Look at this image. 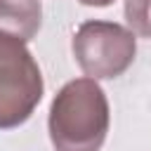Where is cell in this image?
Masks as SVG:
<instances>
[{
  "label": "cell",
  "mask_w": 151,
  "mask_h": 151,
  "mask_svg": "<svg viewBox=\"0 0 151 151\" xmlns=\"http://www.w3.org/2000/svg\"><path fill=\"white\" fill-rule=\"evenodd\" d=\"M109 99L97 80L66 83L50 106V139L57 151H99L109 132Z\"/></svg>",
  "instance_id": "obj_1"
},
{
  "label": "cell",
  "mask_w": 151,
  "mask_h": 151,
  "mask_svg": "<svg viewBox=\"0 0 151 151\" xmlns=\"http://www.w3.org/2000/svg\"><path fill=\"white\" fill-rule=\"evenodd\" d=\"M42 73L26 42L0 33V130L19 127L42 99Z\"/></svg>",
  "instance_id": "obj_2"
},
{
  "label": "cell",
  "mask_w": 151,
  "mask_h": 151,
  "mask_svg": "<svg viewBox=\"0 0 151 151\" xmlns=\"http://www.w3.org/2000/svg\"><path fill=\"white\" fill-rule=\"evenodd\" d=\"M71 50L85 78L111 80L134 61L137 35L113 21H85L73 33Z\"/></svg>",
  "instance_id": "obj_3"
},
{
  "label": "cell",
  "mask_w": 151,
  "mask_h": 151,
  "mask_svg": "<svg viewBox=\"0 0 151 151\" xmlns=\"http://www.w3.org/2000/svg\"><path fill=\"white\" fill-rule=\"evenodd\" d=\"M42 24L40 0H0V33L28 42Z\"/></svg>",
  "instance_id": "obj_4"
},
{
  "label": "cell",
  "mask_w": 151,
  "mask_h": 151,
  "mask_svg": "<svg viewBox=\"0 0 151 151\" xmlns=\"http://www.w3.org/2000/svg\"><path fill=\"white\" fill-rule=\"evenodd\" d=\"M125 19L134 35L151 38V0H125Z\"/></svg>",
  "instance_id": "obj_5"
},
{
  "label": "cell",
  "mask_w": 151,
  "mask_h": 151,
  "mask_svg": "<svg viewBox=\"0 0 151 151\" xmlns=\"http://www.w3.org/2000/svg\"><path fill=\"white\" fill-rule=\"evenodd\" d=\"M80 5H87V7H106V5H111L113 0H78Z\"/></svg>",
  "instance_id": "obj_6"
}]
</instances>
